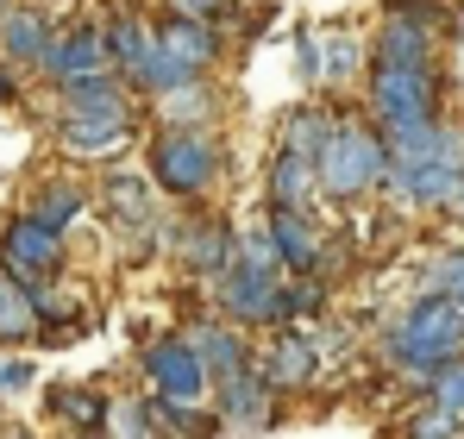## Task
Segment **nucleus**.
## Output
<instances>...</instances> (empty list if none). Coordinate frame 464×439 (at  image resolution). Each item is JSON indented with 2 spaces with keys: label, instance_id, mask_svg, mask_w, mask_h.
Segmentation results:
<instances>
[{
  "label": "nucleus",
  "instance_id": "f257e3e1",
  "mask_svg": "<svg viewBox=\"0 0 464 439\" xmlns=\"http://www.w3.org/2000/svg\"><path fill=\"white\" fill-rule=\"evenodd\" d=\"M464 182V126L427 120V126H401L389 132V201L401 214H452Z\"/></svg>",
  "mask_w": 464,
  "mask_h": 439
},
{
  "label": "nucleus",
  "instance_id": "f03ea898",
  "mask_svg": "<svg viewBox=\"0 0 464 439\" xmlns=\"http://www.w3.org/2000/svg\"><path fill=\"white\" fill-rule=\"evenodd\" d=\"M377 352H383V365L395 370V376H408V383L427 389L433 370H446L452 358H464V307L446 301V295H433V289H414L389 314Z\"/></svg>",
  "mask_w": 464,
  "mask_h": 439
},
{
  "label": "nucleus",
  "instance_id": "7ed1b4c3",
  "mask_svg": "<svg viewBox=\"0 0 464 439\" xmlns=\"http://www.w3.org/2000/svg\"><path fill=\"white\" fill-rule=\"evenodd\" d=\"M145 176L157 182L163 201H182V208H201L220 195L227 182V163H232V145L220 126H151L145 132Z\"/></svg>",
  "mask_w": 464,
  "mask_h": 439
},
{
  "label": "nucleus",
  "instance_id": "20e7f679",
  "mask_svg": "<svg viewBox=\"0 0 464 439\" xmlns=\"http://www.w3.org/2000/svg\"><path fill=\"white\" fill-rule=\"evenodd\" d=\"M383 189H389V132L364 107H345L326 151H320V201L326 208H364Z\"/></svg>",
  "mask_w": 464,
  "mask_h": 439
},
{
  "label": "nucleus",
  "instance_id": "39448f33",
  "mask_svg": "<svg viewBox=\"0 0 464 439\" xmlns=\"http://www.w3.org/2000/svg\"><path fill=\"white\" fill-rule=\"evenodd\" d=\"M446 88H452L446 63H377L371 57V70H364V113L383 132L427 126V120H446L452 113Z\"/></svg>",
  "mask_w": 464,
  "mask_h": 439
},
{
  "label": "nucleus",
  "instance_id": "423d86ee",
  "mask_svg": "<svg viewBox=\"0 0 464 439\" xmlns=\"http://www.w3.org/2000/svg\"><path fill=\"white\" fill-rule=\"evenodd\" d=\"M176 264L188 283L214 289L238 264V226L220 208H182V232H176Z\"/></svg>",
  "mask_w": 464,
  "mask_h": 439
},
{
  "label": "nucleus",
  "instance_id": "0eeeda50",
  "mask_svg": "<svg viewBox=\"0 0 464 439\" xmlns=\"http://www.w3.org/2000/svg\"><path fill=\"white\" fill-rule=\"evenodd\" d=\"M63 264H70V245H63V232H51L44 220L13 214L6 226H0V270H6L13 283L44 289V283L63 277Z\"/></svg>",
  "mask_w": 464,
  "mask_h": 439
},
{
  "label": "nucleus",
  "instance_id": "6e6552de",
  "mask_svg": "<svg viewBox=\"0 0 464 439\" xmlns=\"http://www.w3.org/2000/svg\"><path fill=\"white\" fill-rule=\"evenodd\" d=\"M283 289H289V277H270V270H251V264H232L227 277L214 283V314L232 320V327H245V333H276L283 327Z\"/></svg>",
  "mask_w": 464,
  "mask_h": 439
},
{
  "label": "nucleus",
  "instance_id": "1a4fd4ad",
  "mask_svg": "<svg viewBox=\"0 0 464 439\" xmlns=\"http://www.w3.org/2000/svg\"><path fill=\"white\" fill-rule=\"evenodd\" d=\"M157 57L176 63L182 82H195V75H220V63L232 57V25L182 19V13H157Z\"/></svg>",
  "mask_w": 464,
  "mask_h": 439
},
{
  "label": "nucleus",
  "instance_id": "9d476101",
  "mask_svg": "<svg viewBox=\"0 0 464 439\" xmlns=\"http://www.w3.org/2000/svg\"><path fill=\"white\" fill-rule=\"evenodd\" d=\"M139 370H145L151 395H176V402H201V395H214L208 365H201V352L188 346V333H157L151 346L139 352Z\"/></svg>",
  "mask_w": 464,
  "mask_h": 439
},
{
  "label": "nucleus",
  "instance_id": "9b49d317",
  "mask_svg": "<svg viewBox=\"0 0 464 439\" xmlns=\"http://www.w3.org/2000/svg\"><path fill=\"white\" fill-rule=\"evenodd\" d=\"M94 208L113 220L120 232H145L163 220V195H157V182L145 176V163L132 170V163H107L101 170V182H94Z\"/></svg>",
  "mask_w": 464,
  "mask_h": 439
},
{
  "label": "nucleus",
  "instance_id": "f8f14e48",
  "mask_svg": "<svg viewBox=\"0 0 464 439\" xmlns=\"http://www.w3.org/2000/svg\"><path fill=\"white\" fill-rule=\"evenodd\" d=\"M264 376L276 383V395H302L314 389V376L326 365V346H320V327L314 320H295V327H276V339L257 352Z\"/></svg>",
  "mask_w": 464,
  "mask_h": 439
},
{
  "label": "nucleus",
  "instance_id": "ddd939ff",
  "mask_svg": "<svg viewBox=\"0 0 464 439\" xmlns=\"http://www.w3.org/2000/svg\"><path fill=\"white\" fill-rule=\"evenodd\" d=\"M101 70H113L107 63V25L101 19H63L51 51H44V63H38V75L51 88H63V82H82V75H101Z\"/></svg>",
  "mask_w": 464,
  "mask_h": 439
},
{
  "label": "nucleus",
  "instance_id": "4468645a",
  "mask_svg": "<svg viewBox=\"0 0 464 439\" xmlns=\"http://www.w3.org/2000/svg\"><path fill=\"white\" fill-rule=\"evenodd\" d=\"M51 145L70 163H101L107 170V163H126V151L145 145V139H139V113H126V120H57Z\"/></svg>",
  "mask_w": 464,
  "mask_h": 439
},
{
  "label": "nucleus",
  "instance_id": "2eb2a0df",
  "mask_svg": "<svg viewBox=\"0 0 464 439\" xmlns=\"http://www.w3.org/2000/svg\"><path fill=\"white\" fill-rule=\"evenodd\" d=\"M276 402H283V395H276V383L264 376V365L214 383V415H220L227 434H264V427L276 421Z\"/></svg>",
  "mask_w": 464,
  "mask_h": 439
},
{
  "label": "nucleus",
  "instance_id": "dca6fc26",
  "mask_svg": "<svg viewBox=\"0 0 464 439\" xmlns=\"http://www.w3.org/2000/svg\"><path fill=\"white\" fill-rule=\"evenodd\" d=\"M101 25H107V63L126 75V88H132V75L145 70L157 51V13L145 0H113L101 13Z\"/></svg>",
  "mask_w": 464,
  "mask_h": 439
},
{
  "label": "nucleus",
  "instance_id": "f3484780",
  "mask_svg": "<svg viewBox=\"0 0 464 439\" xmlns=\"http://www.w3.org/2000/svg\"><path fill=\"white\" fill-rule=\"evenodd\" d=\"M440 25L433 19H420V13H408L401 0H389L383 19H377V32H371V57L377 63H440Z\"/></svg>",
  "mask_w": 464,
  "mask_h": 439
},
{
  "label": "nucleus",
  "instance_id": "a211bd4d",
  "mask_svg": "<svg viewBox=\"0 0 464 439\" xmlns=\"http://www.w3.org/2000/svg\"><path fill=\"white\" fill-rule=\"evenodd\" d=\"M57 25H63V19H57L51 6H38V0H13L6 19H0V63L38 75L44 51H51V38H57Z\"/></svg>",
  "mask_w": 464,
  "mask_h": 439
},
{
  "label": "nucleus",
  "instance_id": "6ab92c4d",
  "mask_svg": "<svg viewBox=\"0 0 464 439\" xmlns=\"http://www.w3.org/2000/svg\"><path fill=\"white\" fill-rule=\"evenodd\" d=\"M51 94H57V120H126V113H139V94L126 88L120 70L63 82V88H51Z\"/></svg>",
  "mask_w": 464,
  "mask_h": 439
},
{
  "label": "nucleus",
  "instance_id": "aec40b11",
  "mask_svg": "<svg viewBox=\"0 0 464 439\" xmlns=\"http://www.w3.org/2000/svg\"><path fill=\"white\" fill-rule=\"evenodd\" d=\"M188 346L201 352V365H208V383H227V376H238V370L257 365V346H251V333H245V327H232V320H220L214 307H208L201 320H188Z\"/></svg>",
  "mask_w": 464,
  "mask_h": 439
},
{
  "label": "nucleus",
  "instance_id": "412c9836",
  "mask_svg": "<svg viewBox=\"0 0 464 439\" xmlns=\"http://www.w3.org/2000/svg\"><path fill=\"white\" fill-rule=\"evenodd\" d=\"M264 208H302V214H320V163L302 157V151H270L264 157Z\"/></svg>",
  "mask_w": 464,
  "mask_h": 439
},
{
  "label": "nucleus",
  "instance_id": "4be33fe9",
  "mask_svg": "<svg viewBox=\"0 0 464 439\" xmlns=\"http://www.w3.org/2000/svg\"><path fill=\"white\" fill-rule=\"evenodd\" d=\"M270 220V232H276V251H283V270L289 277H326V232H320V220L302 214V208H264Z\"/></svg>",
  "mask_w": 464,
  "mask_h": 439
},
{
  "label": "nucleus",
  "instance_id": "5701e85b",
  "mask_svg": "<svg viewBox=\"0 0 464 439\" xmlns=\"http://www.w3.org/2000/svg\"><path fill=\"white\" fill-rule=\"evenodd\" d=\"M220 120H227V82L220 75H195V82L151 101V126H220Z\"/></svg>",
  "mask_w": 464,
  "mask_h": 439
},
{
  "label": "nucleus",
  "instance_id": "b1692460",
  "mask_svg": "<svg viewBox=\"0 0 464 439\" xmlns=\"http://www.w3.org/2000/svg\"><path fill=\"white\" fill-rule=\"evenodd\" d=\"M339 113H345V107H339V101H320V94L295 101V107H283V113H276V145H283V151H302V157L320 163V151H326V139H333Z\"/></svg>",
  "mask_w": 464,
  "mask_h": 439
},
{
  "label": "nucleus",
  "instance_id": "393cba45",
  "mask_svg": "<svg viewBox=\"0 0 464 439\" xmlns=\"http://www.w3.org/2000/svg\"><path fill=\"white\" fill-rule=\"evenodd\" d=\"M88 208H94V189L76 182V176H44V182L32 189V201H25V214L44 220V226H51V232H63V239H70V226H76Z\"/></svg>",
  "mask_w": 464,
  "mask_h": 439
},
{
  "label": "nucleus",
  "instance_id": "a878e982",
  "mask_svg": "<svg viewBox=\"0 0 464 439\" xmlns=\"http://www.w3.org/2000/svg\"><path fill=\"white\" fill-rule=\"evenodd\" d=\"M51 415L70 421V434H107V421H113V395L94 389V383H57V389H51Z\"/></svg>",
  "mask_w": 464,
  "mask_h": 439
},
{
  "label": "nucleus",
  "instance_id": "bb28decb",
  "mask_svg": "<svg viewBox=\"0 0 464 439\" xmlns=\"http://www.w3.org/2000/svg\"><path fill=\"white\" fill-rule=\"evenodd\" d=\"M320 44H326V94H345L358 82V70H371V38H358L352 25L320 32Z\"/></svg>",
  "mask_w": 464,
  "mask_h": 439
},
{
  "label": "nucleus",
  "instance_id": "cd10ccee",
  "mask_svg": "<svg viewBox=\"0 0 464 439\" xmlns=\"http://www.w3.org/2000/svg\"><path fill=\"white\" fill-rule=\"evenodd\" d=\"M25 339H38V301L0 270V346H25Z\"/></svg>",
  "mask_w": 464,
  "mask_h": 439
},
{
  "label": "nucleus",
  "instance_id": "c85d7f7f",
  "mask_svg": "<svg viewBox=\"0 0 464 439\" xmlns=\"http://www.w3.org/2000/svg\"><path fill=\"white\" fill-rule=\"evenodd\" d=\"M107 439H169L163 415H157V395H120L113 421H107Z\"/></svg>",
  "mask_w": 464,
  "mask_h": 439
},
{
  "label": "nucleus",
  "instance_id": "c756f323",
  "mask_svg": "<svg viewBox=\"0 0 464 439\" xmlns=\"http://www.w3.org/2000/svg\"><path fill=\"white\" fill-rule=\"evenodd\" d=\"M157 415H163L169 439H208V434H220L214 402H176V395H157Z\"/></svg>",
  "mask_w": 464,
  "mask_h": 439
},
{
  "label": "nucleus",
  "instance_id": "7c9ffc66",
  "mask_svg": "<svg viewBox=\"0 0 464 439\" xmlns=\"http://www.w3.org/2000/svg\"><path fill=\"white\" fill-rule=\"evenodd\" d=\"M238 264L270 270V277H289V270H283V251H276V232H270V220H264V214L251 220V226H238Z\"/></svg>",
  "mask_w": 464,
  "mask_h": 439
},
{
  "label": "nucleus",
  "instance_id": "2f4dec72",
  "mask_svg": "<svg viewBox=\"0 0 464 439\" xmlns=\"http://www.w3.org/2000/svg\"><path fill=\"white\" fill-rule=\"evenodd\" d=\"M401 439H464V415L440 408V402H414L401 421Z\"/></svg>",
  "mask_w": 464,
  "mask_h": 439
},
{
  "label": "nucleus",
  "instance_id": "473e14b6",
  "mask_svg": "<svg viewBox=\"0 0 464 439\" xmlns=\"http://www.w3.org/2000/svg\"><path fill=\"white\" fill-rule=\"evenodd\" d=\"M326 295H333L326 277H289V289H283V327L320 320V314H326Z\"/></svg>",
  "mask_w": 464,
  "mask_h": 439
},
{
  "label": "nucleus",
  "instance_id": "72a5a7b5",
  "mask_svg": "<svg viewBox=\"0 0 464 439\" xmlns=\"http://www.w3.org/2000/svg\"><path fill=\"white\" fill-rule=\"evenodd\" d=\"M420 289H433V295H446V301H459V307H464V245L433 251V264L420 270Z\"/></svg>",
  "mask_w": 464,
  "mask_h": 439
},
{
  "label": "nucleus",
  "instance_id": "f704fd0d",
  "mask_svg": "<svg viewBox=\"0 0 464 439\" xmlns=\"http://www.w3.org/2000/svg\"><path fill=\"white\" fill-rule=\"evenodd\" d=\"M295 82H302L308 94H326V44H320L314 25L295 32Z\"/></svg>",
  "mask_w": 464,
  "mask_h": 439
},
{
  "label": "nucleus",
  "instance_id": "c9c22d12",
  "mask_svg": "<svg viewBox=\"0 0 464 439\" xmlns=\"http://www.w3.org/2000/svg\"><path fill=\"white\" fill-rule=\"evenodd\" d=\"M157 13H182V19H214V25H232L245 13V0H157Z\"/></svg>",
  "mask_w": 464,
  "mask_h": 439
},
{
  "label": "nucleus",
  "instance_id": "e433bc0d",
  "mask_svg": "<svg viewBox=\"0 0 464 439\" xmlns=\"http://www.w3.org/2000/svg\"><path fill=\"white\" fill-rule=\"evenodd\" d=\"M427 402H440V408L464 415V358H452L446 370H433V376H427Z\"/></svg>",
  "mask_w": 464,
  "mask_h": 439
},
{
  "label": "nucleus",
  "instance_id": "4c0bfd02",
  "mask_svg": "<svg viewBox=\"0 0 464 439\" xmlns=\"http://www.w3.org/2000/svg\"><path fill=\"white\" fill-rule=\"evenodd\" d=\"M32 376H38V370L25 365V358H6V352H0V402L19 395V389H32Z\"/></svg>",
  "mask_w": 464,
  "mask_h": 439
},
{
  "label": "nucleus",
  "instance_id": "58836bf2",
  "mask_svg": "<svg viewBox=\"0 0 464 439\" xmlns=\"http://www.w3.org/2000/svg\"><path fill=\"white\" fill-rule=\"evenodd\" d=\"M13 101H19V70L0 63V107H13Z\"/></svg>",
  "mask_w": 464,
  "mask_h": 439
},
{
  "label": "nucleus",
  "instance_id": "ea45409f",
  "mask_svg": "<svg viewBox=\"0 0 464 439\" xmlns=\"http://www.w3.org/2000/svg\"><path fill=\"white\" fill-rule=\"evenodd\" d=\"M0 439H38V434H32L25 421H0Z\"/></svg>",
  "mask_w": 464,
  "mask_h": 439
},
{
  "label": "nucleus",
  "instance_id": "a19ab883",
  "mask_svg": "<svg viewBox=\"0 0 464 439\" xmlns=\"http://www.w3.org/2000/svg\"><path fill=\"white\" fill-rule=\"evenodd\" d=\"M452 220L464 226V182H459V201H452Z\"/></svg>",
  "mask_w": 464,
  "mask_h": 439
},
{
  "label": "nucleus",
  "instance_id": "79ce46f5",
  "mask_svg": "<svg viewBox=\"0 0 464 439\" xmlns=\"http://www.w3.org/2000/svg\"><path fill=\"white\" fill-rule=\"evenodd\" d=\"M70 439H107V434H70Z\"/></svg>",
  "mask_w": 464,
  "mask_h": 439
},
{
  "label": "nucleus",
  "instance_id": "37998d69",
  "mask_svg": "<svg viewBox=\"0 0 464 439\" xmlns=\"http://www.w3.org/2000/svg\"><path fill=\"white\" fill-rule=\"evenodd\" d=\"M38 6H70V0H38Z\"/></svg>",
  "mask_w": 464,
  "mask_h": 439
},
{
  "label": "nucleus",
  "instance_id": "c03bdc74",
  "mask_svg": "<svg viewBox=\"0 0 464 439\" xmlns=\"http://www.w3.org/2000/svg\"><path fill=\"white\" fill-rule=\"evenodd\" d=\"M245 6H276V0H245Z\"/></svg>",
  "mask_w": 464,
  "mask_h": 439
}]
</instances>
